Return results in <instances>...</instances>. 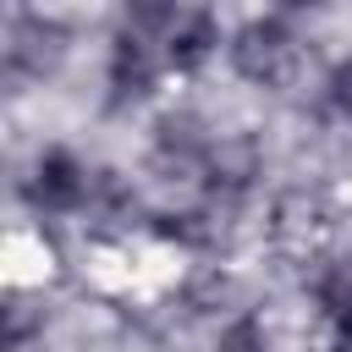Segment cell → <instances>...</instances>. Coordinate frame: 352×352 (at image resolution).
<instances>
[{
	"instance_id": "obj_1",
	"label": "cell",
	"mask_w": 352,
	"mask_h": 352,
	"mask_svg": "<svg viewBox=\"0 0 352 352\" xmlns=\"http://www.w3.org/2000/svg\"><path fill=\"white\" fill-rule=\"evenodd\" d=\"M231 60H236V72L253 77V82H286L292 66H297V38H292L275 16H264V22H248V28L236 33Z\"/></svg>"
},
{
	"instance_id": "obj_2",
	"label": "cell",
	"mask_w": 352,
	"mask_h": 352,
	"mask_svg": "<svg viewBox=\"0 0 352 352\" xmlns=\"http://www.w3.org/2000/svg\"><path fill=\"white\" fill-rule=\"evenodd\" d=\"M28 198L38 204V209H77L82 198H88V170L72 160V154H44L38 160V170H33V182H28Z\"/></svg>"
},
{
	"instance_id": "obj_3",
	"label": "cell",
	"mask_w": 352,
	"mask_h": 352,
	"mask_svg": "<svg viewBox=\"0 0 352 352\" xmlns=\"http://www.w3.org/2000/svg\"><path fill=\"white\" fill-rule=\"evenodd\" d=\"M148 88H154V50L143 33H121L110 50V99L126 104V99H143Z\"/></svg>"
},
{
	"instance_id": "obj_4",
	"label": "cell",
	"mask_w": 352,
	"mask_h": 352,
	"mask_svg": "<svg viewBox=\"0 0 352 352\" xmlns=\"http://www.w3.org/2000/svg\"><path fill=\"white\" fill-rule=\"evenodd\" d=\"M165 44V60L176 66V72H192L220 38H214V22L204 16V11H176V22H170V33L160 38Z\"/></svg>"
},
{
	"instance_id": "obj_5",
	"label": "cell",
	"mask_w": 352,
	"mask_h": 352,
	"mask_svg": "<svg viewBox=\"0 0 352 352\" xmlns=\"http://www.w3.org/2000/svg\"><path fill=\"white\" fill-rule=\"evenodd\" d=\"M55 55H60V33L50 22H38V16H22L16 33H11V60L28 66V72H44Z\"/></svg>"
},
{
	"instance_id": "obj_6",
	"label": "cell",
	"mask_w": 352,
	"mask_h": 352,
	"mask_svg": "<svg viewBox=\"0 0 352 352\" xmlns=\"http://www.w3.org/2000/svg\"><path fill=\"white\" fill-rule=\"evenodd\" d=\"M319 302L330 308V319L352 314V258H336V264H324V275H319Z\"/></svg>"
},
{
	"instance_id": "obj_7",
	"label": "cell",
	"mask_w": 352,
	"mask_h": 352,
	"mask_svg": "<svg viewBox=\"0 0 352 352\" xmlns=\"http://www.w3.org/2000/svg\"><path fill=\"white\" fill-rule=\"evenodd\" d=\"M220 352H270V346H264L258 324H253V319H242V324H231V330L220 336Z\"/></svg>"
},
{
	"instance_id": "obj_8",
	"label": "cell",
	"mask_w": 352,
	"mask_h": 352,
	"mask_svg": "<svg viewBox=\"0 0 352 352\" xmlns=\"http://www.w3.org/2000/svg\"><path fill=\"white\" fill-rule=\"evenodd\" d=\"M330 99H336V110H341V116H352V60H346V66H336V77H330Z\"/></svg>"
},
{
	"instance_id": "obj_9",
	"label": "cell",
	"mask_w": 352,
	"mask_h": 352,
	"mask_svg": "<svg viewBox=\"0 0 352 352\" xmlns=\"http://www.w3.org/2000/svg\"><path fill=\"white\" fill-rule=\"evenodd\" d=\"M330 346H336V352H352V314H341V319H336V336H330Z\"/></svg>"
}]
</instances>
